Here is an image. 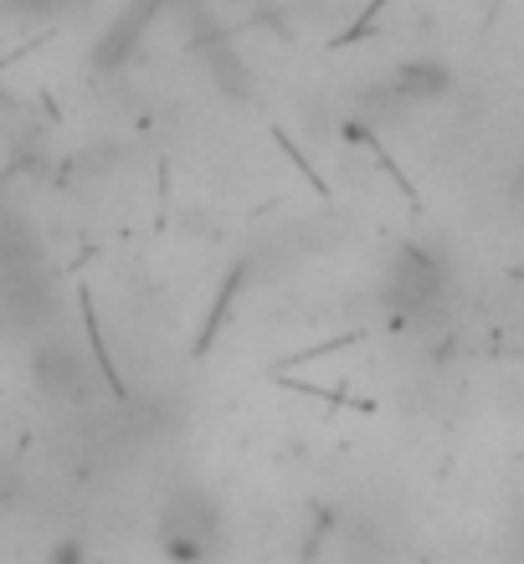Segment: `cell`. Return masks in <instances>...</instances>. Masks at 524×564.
Segmentation results:
<instances>
[{"mask_svg": "<svg viewBox=\"0 0 524 564\" xmlns=\"http://www.w3.org/2000/svg\"><path fill=\"white\" fill-rule=\"evenodd\" d=\"M11 498H15V473L0 467V503H11Z\"/></svg>", "mask_w": 524, "mask_h": 564, "instance_id": "obj_5", "label": "cell"}, {"mask_svg": "<svg viewBox=\"0 0 524 564\" xmlns=\"http://www.w3.org/2000/svg\"><path fill=\"white\" fill-rule=\"evenodd\" d=\"M437 293H442V268H437L432 257L421 252H402L396 257V268H391V303L402 318H417V313L437 308Z\"/></svg>", "mask_w": 524, "mask_h": 564, "instance_id": "obj_2", "label": "cell"}, {"mask_svg": "<svg viewBox=\"0 0 524 564\" xmlns=\"http://www.w3.org/2000/svg\"><path fill=\"white\" fill-rule=\"evenodd\" d=\"M31 370H36V386H42L52 401H83V395H88V365H83V355H77L73 344L42 349Z\"/></svg>", "mask_w": 524, "mask_h": 564, "instance_id": "obj_3", "label": "cell"}, {"mask_svg": "<svg viewBox=\"0 0 524 564\" xmlns=\"http://www.w3.org/2000/svg\"><path fill=\"white\" fill-rule=\"evenodd\" d=\"M160 550L170 564H206L222 550V508L206 488H180L160 513Z\"/></svg>", "mask_w": 524, "mask_h": 564, "instance_id": "obj_1", "label": "cell"}, {"mask_svg": "<svg viewBox=\"0 0 524 564\" xmlns=\"http://www.w3.org/2000/svg\"><path fill=\"white\" fill-rule=\"evenodd\" d=\"M46 564H88V550H83V539H62Z\"/></svg>", "mask_w": 524, "mask_h": 564, "instance_id": "obj_4", "label": "cell"}]
</instances>
